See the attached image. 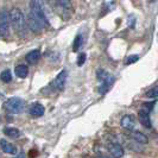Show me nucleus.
<instances>
[{
  "label": "nucleus",
  "mask_w": 158,
  "mask_h": 158,
  "mask_svg": "<svg viewBox=\"0 0 158 158\" xmlns=\"http://www.w3.org/2000/svg\"><path fill=\"white\" fill-rule=\"evenodd\" d=\"M30 12L40 20V23H43L44 25L48 24V19L45 13H44V10L42 8L40 4L37 0H32L31 2H30Z\"/></svg>",
  "instance_id": "20e7f679"
},
{
  "label": "nucleus",
  "mask_w": 158,
  "mask_h": 158,
  "mask_svg": "<svg viewBox=\"0 0 158 158\" xmlns=\"http://www.w3.org/2000/svg\"><path fill=\"white\" fill-rule=\"evenodd\" d=\"M85 61H86V54H81V55L79 56V58H77V65H79V67L83 65Z\"/></svg>",
  "instance_id": "5701e85b"
},
{
  "label": "nucleus",
  "mask_w": 158,
  "mask_h": 158,
  "mask_svg": "<svg viewBox=\"0 0 158 158\" xmlns=\"http://www.w3.org/2000/svg\"><path fill=\"white\" fill-rule=\"evenodd\" d=\"M4 133H5V135L11 137V138H19L20 135H22L20 131L15 128V127H6V128L4 130Z\"/></svg>",
  "instance_id": "dca6fc26"
},
{
  "label": "nucleus",
  "mask_w": 158,
  "mask_h": 158,
  "mask_svg": "<svg viewBox=\"0 0 158 158\" xmlns=\"http://www.w3.org/2000/svg\"><path fill=\"white\" fill-rule=\"evenodd\" d=\"M81 44H82V36H81V35H77L76 38H75V42H74L73 50H74V51H77L80 48H81Z\"/></svg>",
  "instance_id": "aec40b11"
},
{
  "label": "nucleus",
  "mask_w": 158,
  "mask_h": 158,
  "mask_svg": "<svg viewBox=\"0 0 158 158\" xmlns=\"http://www.w3.org/2000/svg\"><path fill=\"white\" fill-rule=\"evenodd\" d=\"M54 1L56 2V5L60 6V7H62V8L69 7V2H68V0H54Z\"/></svg>",
  "instance_id": "412c9836"
},
{
  "label": "nucleus",
  "mask_w": 158,
  "mask_h": 158,
  "mask_svg": "<svg viewBox=\"0 0 158 158\" xmlns=\"http://www.w3.org/2000/svg\"><path fill=\"white\" fill-rule=\"evenodd\" d=\"M138 60H139V56H138V55H131V56H128V57H127V60H126V64L135 63V62H137Z\"/></svg>",
  "instance_id": "4be33fe9"
},
{
  "label": "nucleus",
  "mask_w": 158,
  "mask_h": 158,
  "mask_svg": "<svg viewBox=\"0 0 158 158\" xmlns=\"http://www.w3.org/2000/svg\"><path fill=\"white\" fill-rule=\"evenodd\" d=\"M44 112H45V110L40 103H33L30 108V114L33 117H40L44 114Z\"/></svg>",
  "instance_id": "ddd939ff"
},
{
  "label": "nucleus",
  "mask_w": 158,
  "mask_h": 158,
  "mask_svg": "<svg viewBox=\"0 0 158 158\" xmlns=\"http://www.w3.org/2000/svg\"><path fill=\"white\" fill-rule=\"evenodd\" d=\"M40 50H32L30 51L27 55L25 56V58H26V61L29 62V63L31 64H35L38 62V60H40Z\"/></svg>",
  "instance_id": "f8f14e48"
},
{
  "label": "nucleus",
  "mask_w": 158,
  "mask_h": 158,
  "mask_svg": "<svg viewBox=\"0 0 158 158\" xmlns=\"http://www.w3.org/2000/svg\"><path fill=\"white\" fill-rule=\"evenodd\" d=\"M155 106V101L153 102H145L142 105V107H140V111L142 112H145V113H148V114H150V112L152 111V107Z\"/></svg>",
  "instance_id": "a211bd4d"
},
{
  "label": "nucleus",
  "mask_w": 158,
  "mask_h": 158,
  "mask_svg": "<svg viewBox=\"0 0 158 158\" xmlns=\"http://www.w3.org/2000/svg\"><path fill=\"white\" fill-rule=\"evenodd\" d=\"M16 158H25V157H24V155H23V153H20V155H18V156H17Z\"/></svg>",
  "instance_id": "393cba45"
},
{
  "label": "nucleus",
  "mask_w": 158,
  "mask_h": 158,
  "mask_svg": "<svg viewBox=\"0 0 158 158\" xmlns=\"http://www.w3.org/2000/svg\"><path fill=\"white\" fill-rule=\"evenodd\" d=\"M108 151L114 158H121L124 156V149L120 144L117 143H111L108 144Z\"/></svg>",
  "instance_id": "1a4fd4ad"
},
{
  "label": "nucleus",
  "mask_w": 158,
  "mask_h": 158,
  "mask_svg": "<svg viewBox=\"0 0 158 158\" xmlns=\"http://www.w3.org/2000/svg\"><path fill=\"white\" fill-rule=\"evenodd\" d=\"M146 96L148 98H152V99L158 98V86H155V87H152L151 89H149L148 93H146Z\"/></svg>",
  "instance_id": "6ab92c4d"
},
{
  "label": "nucleus",
  "mask_w": 158,
  "mask_h": 158,
  "mask_svg": "<svg viewBox=\"0 0 158 158\" xmlns=\"http://www.w3.org/2000/svg\"><path fill=\"white\" fill-rule=\"evenodd\" d=\"M4 108L11 114H19L25 108V101L20 98H11L4 103Z\"/></svg>",
  "instance_id": "f03ea898"
},
{
  "label": "nucleus",
  "mask_w": 158,
  "mask_h": 158,
  "mask_svg": "<svg viewBox=\"0 0 158 158\" xmlns=\"http://www.w3.org/2000/svg\"><path fill=\"white\" fill-rule=\"evenodd\" d=\"M15 73H16V75L18 76V77H20V79H25V77L27 76V74H29V69H27V67H26V65L20 64V65H17L16 67Z\"/></svg>",
  "instance_id": "4468645a"
},
{
  "label": "nucleus",
  "mask_w": 158,
  "mask_h": 158,
  "mask_svg": "<svg viewBox=\"0 0 158 158\" xmlns=\"http://www.w3.org/2000/svg\"><path fill=\"white\" fill-rule=\"evenodd\" d=\"M67 77H68V73L67 70H62L57 76L56 79L54 80V87L58 90H62L65 86V81H67Z\"/></svg>",
  "instance_id": "0eeeda50"
},
{
  "label": "nucleus",
  "mask_w": 158,
  "mask_h": 158,
  "mask_svg": "<svg viewBox=\"0 0 158 158\" xmlns=\"http://www.w3.org/2000/svg\"><path fill=\"white\" fill-rule=\"evenodd\" d=\"M120 124H121V127H123V128H125V130H127V131L133 132L135 128V119L133 115L127 114V115H124V117H123L121 121H120Z\"/></svg>",
  "instance_id": "423d86ee"
},
{
  "label": "nucleus",
  "mask_w": 158,
  "mask_h": 158,
  "mask_svg": "<svg viewBox=\"0 0 158 158\" xmlns=\"http://www.w3.org/2000/svg\"><path fill=\"white\" fill-rule=\"evenodd\" d=\"M0 79L2 82H5V83H8L11 80H12V75H11V71L8 70H4L1 74H0Z\"/></svg>",
  "instance_id": "f3484780"
},
{
  "label": "nucleus",
  "mask_w": 158,
  "mask_h": 158,
  "mask_svg": "<svg viewBox=\"0 0 158 158\" xmlns=\"http://www.w3.org/2000/svg\"><path fill=\"white\" fill-rule=\"evenodd\" d=\"M132 138L137 143H140V144H146V143L149 142L148 137L144 135L143 132H139V131H133L132 132Z\"/></svg>",
  "instance_id": "2eb2a0df"
},
{
  "label": "nucleus",
  "mask_w": 158,
  "mask_h": 158,
  "mask_svg": "<svg viewBox=\"0 0 158 158\" xmlns=\"http://www.w3.org/2000/svg\"><path fill=\"white\" fill-rule=\"evenodd\" d=\"M10 24H11L10 12H7L6 10L0 11V36L2 37L10 36Z\"/></svg>",
  "instance_id": "7ed1b4c3"
},
{
  "label": "nucleus",
  "mask_w": 158,
  "mask_h": 158,
  "mask_svg": "<svg viewBox=\"0 0 158 158\" xmlns=\"http://www.w3.org/2000/svg\"><path fill=\"white\" fill-rule=\"evenodd\" d=\"M10 17H11V24H12L15 31L18 33V36L24 37L26 35V23L24 19L23 12L16 7L10 12Z\"/></svg>",
  "instance_id": "f257e3e1"
},
{
  "label": "nucleus",
  "mask_w": 158,
  "mask_h": 158,
  "mask_svg": "<svg viewBox=\"0 0 158 158\" xmlns=\"http://www.w3.org/2000/svg\"><path fill=\"white\" fill-rule=\"evenodd\" d=\"M138 120H139V123L142 124L143 126H145L146 128H151L150 114L139 111V113H138Z\"/></svg>",
  "instance_id": "9b49d317"
},
{
  "label": "nucleus",
  "mask_w": 158,
  "mask_h": 158,
  "mask_svg": "<svg viewBox=\"0 0 158 158\" xmlns=\"http://www.w3.org/2000/svg\"><path fill=\"white\" fill-rule=\"evenodd\" d=\"M27 25L30 27V30L35 33H38L42 31V29L44 27V24L40 23V20L36 17L32 15L31 12H29V17H27Z\"/></svg>",
  "instance_id": "39448f33"
},
{
  "label": "nucleus",
  "mask_w": 158,
  "mask_h": 158,
  "mask_svg": "<svg viewBox=\"0 0 158 158\" xmlns=\"http://www.w3.org/2000/svg\"><path fill=\"white\" fill-rule=\"evenodd\" d=\"M0 148H1V150L4 151L5 153H8V155H16L17 153L16 146L12 145L11 143H8L7 140H5V139L0 140Z\"/></svg>",
  "instance_id": "9d476101"
},
{
  "label": "nucleus",
  "mask_w": 158,
  "mask_h": 158,
  "mask_svg": "<svg viewBox=\"0 0 158 158\" xmlns=\"http://www.w3.org/2000/svg\"><path fill=\"white\" fill-rule=\"evenodd\" d=\"M100 81H101V85H100V87H99V92H100L101 94H105V93L110 89V87L113 85L114 77H113L112 75H110V74H107V75H106L103 79L100 80Z\"/></svg>",
  "instance_id": "6e6552de"
},
{
  "label": "nucleus",
  "mask_w": 158,
  "mask_h": 158,
  "mask_svg": "<svg viewBox=\"0 0 158 158\" xmlns=\"http://www.w3.org/2000/svg\"><path fill=\"white\" fill-rule=\"evenodd\" d=\"M99 158H111V157H110V156H106V155H101Z\"/></svg>",
  "instance_id": "b1692460"
},
{
  "label": "nucleus",
  "mask_w": 158,
  "mask_h": 158,
  "mask_svg": "<svg viewBox=\"0 0 158 158\" xmlns=\"http://www.w3.org/2000/svg\"><path fill=\"white\" fill-rule=\"evenodd\" d=\"M149 1H150V2H155V1H156V0H149Z\"/></svg>",
  "instance_id": "a878e982"
}]
</instances>
